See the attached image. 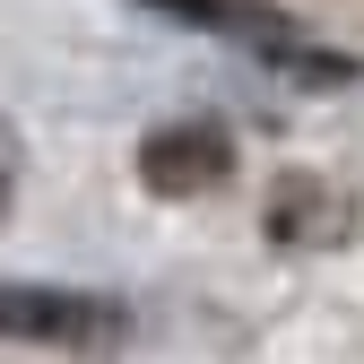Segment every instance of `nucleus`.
<instances>
[{
	"mask_svg": "<svg viewBox=\"0 0 364 364\" xmlns=\"http://www.w3.org/2000/svg\"><path fill=\"white\" fill-rule=\"evenodd\" d=\"M148 9H173V18H200L208 35H235V43H260L278 70H295V78H347L355 61H338V53H321V43H304V35H287V18L278 9H260V0H148Z\"/></svg>",
	"mask_w": 364,
	"mask_h": 364,
	"instance_id": "nucleus-1",
	"label": "nucleus"
},
{
	"mask_svg": "<svg viewBox=\"0 0 364 364\" xmlns=\"http://www.w3.org/2000/svg\"><path fill=\"white\" fill-rule=\"evenodd\" d=\"M0 330H9V338L87 347V338H113L122 312H113L105 295H78V287H18V278H0Z\"/></svg>",
	"mask_w": 364,
	"mask_h": 364,
	"instance_id": "nucleus-2",
	"label": "nucleus"
},
{
	"mask_svg": "<svg viewBox=\"0 0 364 364\" xmlns=\"http://www.w3.org/2000/svg\"><path fill=\"white\" fill-rule=\"evenodd\" d=\"M225 165H235V139H225L217 122H173V130H156V139L139 148L148 191H165V200L217 191V182H225Z\"/></svg>",
	"mask_w": 364,
	"mask_h": 364,
	"instance_id": "nucleus-3",
	"label": "nucleus"
}]
</instances>
